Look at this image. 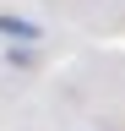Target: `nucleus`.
<instances>
[{
    "label": "nucleus",
    "instance_id": "nucleus-1",
    "mask_svg": "<svg viewBox=\"0 0 125 131\" xmlns=\"http://www.w3.org/2000/svg\"><path fill=\"white\" fill-rule=\"evenodd\" d=\"M0 33H11V38H38V27L22 22V16H0Z\"/></svg>",
    "mask_w": 125,
    "mask_h": 131
}]
</instances>
